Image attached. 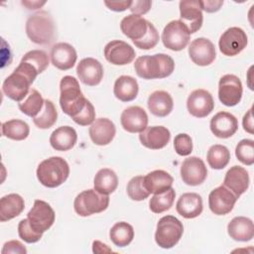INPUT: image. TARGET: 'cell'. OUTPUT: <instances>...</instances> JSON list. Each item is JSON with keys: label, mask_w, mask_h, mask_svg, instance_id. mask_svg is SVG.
<instances>
[{"label": "cell", "mask_w": 254, "mask_h": 254, "mask_svg": "<svg viewBox=\"0 0 254 254\" xmlns=\"http://www.w3.org/2000/svg\"><path fill=\"white\" fill-rule=\"evenodd\" d=\"M40 74L31 64L21 61L14 71L6 77L2 90L6 96L14 101H22L30 92V86Z\"/></svg>", "instance_id": "cell-1"}, {"label": "cell", "mask_w": 254, "mask_h": 254, "mask_svg": "<svg viewBox=\"0 0 254 254\" xmlns=\"http://www.w3.org/2000/svg\"><path fill=\"white\" fill-rule=\"evenodd\" d=\"M134 68L137 75L144 79L165 78L173 73L175 62L166 54L146 55L135 61Z\"/></svg>", "instance_id": "cell-2"}, {"label": "cell", "mask_w": 254, "mask_h": 254, "mask_svg": "<svg viewBox=\"0 0 254 254\" xmlns=\"http://www.w3.org/2000/svg\"><path fill=\"white\" fill-rule=\"evenodd\" d=\"M60 90L61 108L66 115L73 118L82 111L87 102L77 79L71 75L64 76L60 82Z\"/></svg>", "instance_id": "cell-3"}, {"label": "cell", "mask_w": 254, "mask_h": 254, "mask_svg": "<svg viewBox=\"0 0 254 254\" xmlns=\"http://www.w3.org/2000/svg\"><path fill=\"white\" fill-rule=\"evenodd\" d=\"M69 175L67 162L62 157L54 156L42 161L37 168L39 182L47 188H57L64 184Z\"/></svg>", "instance_id": "cell-4"}, {"label": "cell", "mask_w": 254, "mask_h": 254, "mask_svg": "<svg viewBox=\"0 0 254 254\" xmlns=\"http://www.w3.org/2000/svg\"><path fill=\"white\" fill-rule=\"evenodd\" d=\"M55 23L50 13L39 11L31 15L26 22V34L37 45H49L55 39Z\"/></svg>", "instance_id": "cell-5"}, {"label": "cell", "mask_w": 254, "mask_h": 254, "mask_svg": "<svg viewBox=\"0 0 254 254\" xmlns=\"http://www.w3.org/2000/svg\"><path fill=\"white\" fill-rule=\"evenodd\" d=\"M183 233V223L173 215H166L157 223L155 241L161 248L170 249L180 241Z\"/></svg>", "instance_id": "cell-6"}, {"label": "cell", "mask_w": 254, "mask_h": 254, "mask_svg": "<svg viewBox=\"0 0 254 254\" xmlns=\"http://www.w3.org/2000/svg\"><path fill=\"white\" fill-rule=\"evenodd\" d=\"M109 204V196L99 193L94 189L81 191L73 201L74 211L79 216H89L104 211Z\"/></svg>", "instance_id": "cell-7"}, {"label": "cell", "mask_w": 254, "mask_h": 254, "mask_svg": "<svg viewBox=\"0 0 254 254\" xmlns=\"http://www.w3.org/2000/svg\"><path fill=\"white\" fill-rule=\"evenodd\" d=\"M190 32L187 26L180 20L171 21L166 25L162 33L164 46L175 52L184 50L190 42Z\"/></svg>", "instance_id": "cell-8"}, {"label": "cell", "mask_w": 254, "mask_h": 254, "mask_svg": "<svg viewBox=\"0 0 254 254\" xmlns=\"http://www.w3.org/2000/svg\"><path fill=\"white\" fill-rule=\"evenodd\" d=\"M27 218L35 231L44 233L54 224L56 214L48 202L42 199H36L34 205L27 214Z\"/></svg>", "instance_id": "cell-9"}, {"label": "cell", "mask_w": 254, "mask_h": 254, "mask_svg": "<svg viewBox=\"0 0 254 254\" xmlns=\"http://www.w3.org/2000/svg\"><path fill=\"white\" fill-rule=\"evenodd\" d=\"M242 82L234 74H225L218 82V98L220 102L228 107L237 105L242 98Z\"/></svg>", "instance_id": "cell-10"}, {"label": "cell", "mask_w": 254, "mask_h": 254, "mask_svg": "<svg viewBox=\"0 0 254 254\" xmlns=\"http://www.w3.org/2000/svg\"><path fill=\"white\" fill-rule=\"evenodd\" d=\"M247 42V35L241 28L231 27L220 36L218 47L224 56L234 57L246 48Z\"/></svg>", "instance_id": "cell-11"}, {"label": "cell", "mask_w": 254, "mask_h": 254, "mask_svg": "<svg viewBox=\"0 0 254 254\" xmlns=\"http://www.w3.org/2000/svg\"><path fill=\"white\" fill-rule=\"evenodd\" d=\"M237 199L238 196L222 185L210 191L208 195V206L214 214L225 215L233 209Z\"/></svg>", "instance_id": "cell-12"}, {"label": "cell", "mask_w": 254, "mask_h": 254, "mask_svg": "<svg viewBox=\"0 0 254 254\" xmlns=\"http://www.w3.org/2000/svg\"><path fill=\"white\" fill-rule=\"evenodd\" d=\"M187 108L190 114L196 118L206 117L214 108L212 95L205 89H195L188 97Z\"/></svg>", "instance_id": "cell-13"}, {"label": "cell", "mask_w": 254, "mask_h": 254, "mask_svg": "<svg viewBox=\"0 0 254 254\" xmlns=\"http://www.w3.org/2000/svg\"><path fill=\"white\" fill-rule=\"evenodd\" d=\"M181 177L183 182L188 186L195 187L201 185L207 177L204 162L198 157L186 159L181 166Z\"/></svg>", "instance_id": "cell-14"}, {"label": "cell", "mask_w": 254, "mask_h": 254, "mask_svg": "<svg viewBox=\"0 0 254 254\" xmlns=\"http://www.w3.org/2000/svg\"><path fill=\"white\" fill-rule=\"evenodd\" d=\"M136 53L134 49L124 41L113 40L104 47V57L114 65H125L133 62Z\"/></svg>", "instance_id": "cell-15"}, {"label": "cell", "mask_w": 254, "mask_h": 254, "mask_svg": "<svg viewBox=\"0 0 254 254\" xmlns=\"http://www.w3.org/2000/svg\"><path fill=\"white\" fill-rule=\"evenodd\" d=\"M189 56L193 64L199 66H206L215 60V47L210 40L202 37L197 38L190 43Z\"/></svg>", "instance_id": "cell-16"}, {"label": "cell", "mask_w": 254, "mask_h": 254, "mask_svg": "<svg viewBox=\"0 0 254 254\" xmlns=\"http://www.w3.org/2000/svg\"><path fill=\"white\" fill-rule=\"evenodd\" d=\"M180 21L183 22L189 29L190 34L197 32L203 22L202 10L199 1L184 0L180 2Z\"/></svg>", "instance_id": "cell-17"}, {"label": "cell", "mask_w": 254, "mask_h": 254, "mask_svg": "<svg viewBox=\"0 0 254 254\" xmlns=\"http://www.w3.org/2000/svg\"><path fill=\"white\" fill-rule=\"evenodd\" d=\"M103 66L99 61L93 58L82 59L76 66V74L79 80L88 86L100 83L103 77Z\"/></svg>", "instance_id": "cell-18"}, {"label": "cell", "mask_w": 254, "mask_h": 254, "mask_svg": "<svg viewBox=\"0 0 254 254\" xmlns=\"http://www.w3.org/2000/svg\"><path fill=\"white\" fill-rule=\"evenodd\" d=\"M120 122L125 131L141 133L148 125V115L140 106H129L122 111Z\"/></svg>", "instance_id": "cell-19"}, {"label": "cell", "mask_w": 254, "mask_h": 254, "mask_svg": "<svg viewBox=\"0 0 254 254\" xmlns=\"http://www.w3.org/2000/svg\"><path fill=\"white\" fill-rule=\"evenodd\" d=\"M209 127L215 137L227 139L236 133L238 129V120L233 114L226 111H220L210 119Z\"/></svg>", "instance_id": "cell-20"}, {"label": "cell", "mask_w": 254, "mask_h": 254, "mask_svg": "<svg viewBox=\"0 0 254 254\" xmlns=\"http://www.w3.org/2000/svg\"><path fill=\"white\" fill-rule=\"evenodd\" d=\"M151 25L152 23L143 17L130 14L121 20L120 29L127 38L132 40V42H137L146 36Z\"/></svg>", "instance_id": "cell-21"}, {"label": "cell", "mask_w": 254, "mask_h": 254, "mask_svg": "<svg viewBox=\"0 0 254 254\" xmlns=\"http://www.w3.org/2000/svg\"><path fill=\"white\" fill-rule=\"evenodd\" d=\"M170 139L171 132L164 126H147L139 135L141 144L151 150H159L166 147Z\"/></svg>", "instance_id": "cell-22"}, {"label": "cell", "mask_w": 254, "mask_h": 254, "mask_svg": "<svg viewBox=\"0 0 254 254\" xmlns=\"http://www.w3.org/2000/svg\"><path fill=\"white\" fill-rule=\"evenodd\" d=\"M77 60L75 49L67 43H58L51 50V61L54 66L61 70L71 68Z\"/></svg>", "instance_id": "cell-23"}, {"label": "cell", "mask_w": 254, "mask_h": 254, "mask_svg": "<svg viewBox=\"0 0 254 254\" xmlns=\"http://www.w3.org/2000/svg\"><path fill=\"white\" fill-rule=\"evenodd\" d=\"M88 133L91 141L95 145L105 146L113 140L116 134V127L110 119L98 118L90 125Z\"/></svg>", "instance_id": "cell-24"}, {"label": "cell", "mask_w": 254, "mask_h": 254, "mask_svg": "<svg viewBox=\"0 0 254 254\" xmlns=\"http://www.w3.org/2000/svg\"><path fill=\"white\" fill-rule=\"evenodd\" d=\"M249 183L250 179L248 172L240 166H233L226 172L223 186L239 197L248 190Z\"/></svg>", "instance_id": "cell-25"}, {"label": "cell", "mask_w": 254, "mask_h": 254, "mask_svg": "<svg viewBox=\"0 0 254 254\" xmlns=\"http://www.w3.org/2000/svg\"><path fill=\"white\" fill-rule=\"evenodd\" d=\"M176 209L177 212L185 218L190 219L197 217L203 209L202 198L195 192L183 193L177 201Z\"/></svg>", "instance_id": "cell-26"}, {"label": "cell", "mask_w": 254, "mask_h": 254, "mask_svg": "<svg viewBox=\"0 0 254 254\" xmlns=\"http://www.w3.org/2000/svg\"><path fill=\"white\" fill-rule=\"evenodd\" d=\"M227 232L235 241H250L254 236L253 221L245 216H236L228 223Z\"/></svg>", "instance_id": "cell-27"}, {"label": "cell", "mask_w": 254, "mask_h": 254, "mask_svg": "<svg viewBox=\"0 0 254 254\" xmlns=\"http://www.w3.org/2000/svg\"><path fill=\"white\" fill-rule=\"evenodd\" d=\"M147 105L153 115L166 117L172 112L174 101L169 92L165 90H156L149 95Z\"/></svg>", "instance_id": "cell-28"}, {"label": "cell", "mask_w": 254, "mask_h": 254, "mask_svg": "<svg viewBox=\"0 0 254 254\" xmlns=\"http://www.w3.org/2000/svg\"><path fill=\"white\" fill-rule=\"evenodd\" d=\"M77 141L76 131L70 126H61L50 136V144L56 151H68Z\"/></svg>", "instance_id": "cell-29"}, {"label": "cell", "mask_w": 254, "mask_h": 254, "mask_svg": "<svg viewBox=\"0 0 254 254\" xmlns=\"http://www.w3.org/2000/svg\"><path fill=\"white\" fill-rule=\"evenodd\" d=\"M174 183L173 177L163 170H155L143 179V184L145 189L150 193H160L168 190L172 188Z\"/></svg>", "instance_id": "cell-30"}, {"label": "cell", "mask_w": 254, "mask_h": 254, "mask_svg": "<svg viewBox=\"0 0 254 254\" xmlns=\"http://www.w3.org/2000/svg\"><path fill=\"white\" fill-rule=\"evenodd\" d=\"M24 198L18 193H9L0 199V220L2 222L13 219L24 210Z\"/></svg>", "instance_id": "cell-31"}, {"label": "cell", "mask_w": 254, "mask_h": 254, "mask_svg": "<svg viewBox=\"0 0 254 254\" xmlns=\"http://www.w3.org/2000/svg\"><path fill=\"white\" fill-rule=\"evenodd\" d=\"M138 82L130 75H121L114 82L113 93L115 97L122 102L134 100L138 95Z\"/></svg>", "instance_id": "cell-32"}, {"label": "cell", "mask_w": 254, "mask_h": 254, "mask_svg": "<svg viewBox=\"0 0 254 254\" xmlns=\"http://www.w3.org/2000/svg\"><path fill=\"white\" fill-rule=\"evenodd\" d=\"M94 190L102 194H110L112 193L118 186V178L115 172L108 168L100 169L93 181Z\"/></svg>", "instance_id": "cell-33"}, {"label": "cell", "mask_w": 254, "mask_h": 254, "mask_svg": "<svg viewBox=\"0 0 254 254\" xmlns=\"http://www.w3.org/2000/svg\"><path fill=\"white\" fill-rule=\"evenodd\" d=\"M109 237L114 245L125 247L132 242L134 238V229L131 224L125 221H120L111 227Z\"/></svg>", "instance_id": "cell-34"}, {"label": "cell", "mask_w": 254, "mask_h": 254, "mask_svg": "<svg viewBox=\"0 0 254 254\" xmlns=\"http://www.w3.org/2000/svg\"><path fill=\"white\" fill-rule=\"evenodd\" d=\"M2 135L16 141L25 140L30 133L29 125L20 119H11L3 122L1 126Z\"/></svg>", "instance_id": "cell-35"}, {"label": "cell", "mask_w": 254, "mask_h": 254, "mask_svg": "<svg viewBox=\"0 0 254 254\" xmlns=\"http://www.w3.org/2000/svg\"><path fill=\"white\" fill-rule=\"evenodd\" d=\"M44 103L45 100L41 93L37 89L32 88L26 98L19 102L18 107L25 115L34 118L42 111Z\"/></svg>", "instance_id": "cell-36"}, {"label": "cell", "mask_w": 254, "mask_h": 254, "mask_svg": "<svg viewBox=\"0 0 254 254\" xmlns=\"http://www.w3.org/2000/svg\"><path fill=\"white\" fill-rule=\"evenodd\" d=\"M206 160L211 169L222 170L230 161V152L227 147L215 144L208 149Z\"/></svg>", "instance_id": "cell-37"}, {"label": "cell", "mask_w": 254, "mask_h": 254, "mask_svg": "<svg viewBox=\"0 0 254 254\" xmlns=\"http://www.w3.org/2000/svg\"><path fill=\"white\" fill-rule=\"evenodd\" d=\"M176 191L173 188L169 189L166 191L155 193L149 201V207L154 213H162L169 210L175 200Z\"/></svg>", "instance_id": "cell-38"}, {"label": "cell", "mask_w": 254, "mask_h": 254, "mask_svg": "<svg viewBox=\"0 0 254 254\" xmlns=\"http://www.w3.org/2000/svg\"><path fill=\"white\" fill-rule=\"evenodd\" d=\"M57 118L58 111L54 103L49 99H45L42 111L33 118V122L40 129H49L57 122Z\"/></svg>", "instance_id": "cell-39"}, {"label": "cell", "mask_w": 254, "mask_h": 254, "mask_svg": "<svg viewBox=\"0 0 254 254\" xmlns=\"http://www.w3.org/2000/svg\"><path fill=\"white\" fill-rule=\"evenodd\" d=\"M235 156L239 162L246 166L254 164V141L251 139L241 140L235 148Z\"/></svg>", "instance_id": "cell-40"}, {"label": "cell", "mask_w": 254, "mask_h": 254, "mask_svg": "<svg viewBox=\"0 0 254 254\" xmlns=\"http://www.w3.org/2000/svg\"><path fill=\"white\" fill-rule=\"evenodd\" d=\"M144 177L136 176L132 178L127 185V194L132 200L141 201L150 195V192L145 189L143 184Z\"/></svg>", "instance_id": "cell-41"}, {"label": "cell", "mask_w": 254, "mask_h": 254, "mask_svg": "<svg viewBox=\"0 0 254 254\" xmlns=\"http://www.w3.org/2000/svg\"><path fill=\"white\" fill-rule=\"evenodd\" d=\"M21 61L31 64L39 73H42L49 66V57L42 50H32L26 53Z\"/></svg>", "instance_id": "cell-42"}, {"label": "cell", "mask_w": 254, "mask_h": 254, "mask_svg": "<svg viewBox=\"0 0 254 254\" xmlns=\"http://www.w3.org/2000/svg\"><path fill=\"white\" fill-rule=\"evenodd\" d=\"M18 234H19V237L27 243H36L43 236V233H39L31 227L28 218L22 219L19 222V224H18Z\"/></svg>", "instance_id": "cell-43"}, {"label": "cell", "mask_w": 254, "mask_h": 254, "mask_svg": "<svg viewBox=\"0 0 254 254\" xmlns=\"http://www.w3.org/2000/svg\"><path fill=\"white\" fill-rule=\"evenodd\" d=\"M174 148L178 155L189 156L192 152V140L186 133L178 134L174 139Z\"/></svg>", "instance_id": "cell-44"}, {"label": "cell", "mask_w": 254, "mask_h": 254, "mask_svg": "<svg viewBox=\"0 0 254 254\" xmlns=\"http://www.w3.org/2000/svg\"><path fill=\"white\" fill-rule=\"evenodd\" d=\"M134 45L141 50H151L159 43V33L156 27L152 24L146 36L137 42H133Z\"/></svg>", "instance_id": "cell-45"}, {"label": "cell", "mask_w": 254, "mask_h": 254, "mask_svg": "<svg viewBox=\"0 0 254 254\" xmlns=\"http://www.w3.org/2000/svg\"><path fill=\"white\" fill-rule=\"evenodd\" d=\"M71 119L80 126H87L92 124L95 120V110L91 102L87 100L85 107L82 109V111Z\"/></svg>", "instance_id": "cell-46"}, {"label": "cell", "mask_w": 254, "mask_h": 254, "mask_svg": "<svg viewBox=\"0 0 254 254\" xmlns=\"http://www.w3.org/2000/svg\"><path fill=\"white\" fill-rule=\"evenodd\" d=\"M152 6V1L149 0H136L132 1V4L129 8V10L132 12V14L135 15H144L146 14Z\"/></svg>", "instance_id": "cell-47"}, {"label": "cell", "mask_w": 254, "mask_h": 254, "mask_svg": "<svg viewBox=\"0 0 254 254\" xmlns=\"http://www.w3.org/2000/svg\"><path fill=\"white\" fill-rule=\"evenodd\" d=\"M9 253L26 254L27 249L25 248L23 243H21L20 241L10 240L3 245V249H2V254H9Z\"/></svg>", "instance_id": "cell-48"}, {"label": "cell", "mask_w": 254, "mask_h": 254, "mask_svg": "<svg viewBox=\"0 0 254 254\" xmlns=\"http://www.w3.org/2000/svg\"><path fill=\"white\" fill-rule=\"evenodd\" d=\"M201 10H204L207 13H214L217 12L221 6L223 5V1L221 0H205L199 1Z\"/></svg>", "instance_id": "cell-49"}, {"label": "cell", "mask_w": 254, "mask_h": 254, "mask_svg": "<svg viewBox=\"0 0 254 254\" xmlns=\"http://www.w3.org/2000/svg\"><path fill=\"white\" fill-rule=\"evenodd\" d=\"M104 4L108 7V9L115 11V12H122L126 9H129L132 1H105Z\"/></svg>", "instance_id": "cell-50"}, {"label": "cell", "mask_w": 254, "mask_h": 254, "mask_svg": "<svg viewBox=\"0 0 254 254\" xmlns=\"http://www.w3.org/2000/svg\"><path fill=\"white\" fill-rule=\"evenodd\" d=\"M242 125H243V129L248 132L249 134H253V116H252V107L247 111V113L243 116V120H242Z\"/></svg>", "instance_id": "cell-51"}, {"label": "cell", "mask_w": 254, "mask_h": 254, "mask_svg": "<svg viewBox=\"0 0 254 254\" xmlns=\"http://www.w3.org/2000/svg\"><path fill=\"white\" fill-rule=\"evenodd\" d=\"M104 244L102 243V242H100V241H94L93 243H92V251L94 252V253H102V252H112V250L111 249H109L108 247H107V245L106 246H104L103 248H102V246H103Z\"/></svg>", "instance_id": "cell-52"}, {"label": "cell", "mask_w": 254, "mask_h": 254, "mask_svg": "<svg viewBox=\"0 0 254 254\" xmlns=\"http://www.w3.org/2000/svg\"><path fill=\"white\" fill-rule=\"evenodd\" d=\"M22 4L25 5L28 9H32V10H35V9H38L40 7H42L44 4H46V1L44 2H39V1H22Z\"/></svg>", "instance_id": "cell-53"}]
</instances>
